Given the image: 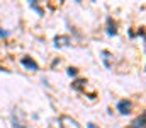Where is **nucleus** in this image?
I'll list each match as a JSON object with an SVG mask.
<instances>
[{"label":"nucleus","instance_id":"f257e3e1","mask_svg":"<svg viewBox=\"0 0 146 128\" xmlns=\"http://www.w3.org/2000/svg\"><path fill=\"white\" fill-rule=\"evenodd\" d=\"M117 109H119V113H122V115H129V113H131V109H133V103H131V101L122 99V101H119V103H117Z\"/></svg>","mask_w":146,"mask_h":128},{"label":"nucleus","instance_id":"f03ea898","mask_svg":"<svg viewBox=\"0 0 146 128\" xmlns=\"http://www.w3.org/2000/svg\"><path fill=\"white\" fill-rule=\"evenodd\" d=\"M22 65H24V67H27V68H31V70H37V63L34 62V60L22 58Z\"/></svg>","mask_w":146,"mask_h":128},{"label":"nucleus","instance_id":"7ed1b4c3","mask_svg":"<svg viewBox=\"0 0 146 128\" xmlns=\"http://www.w3.org/2000/svg\"><path fill=\"white\" fill-rule=\"evenodd\" d=\"M12 128H26V127H24L21 121H17V118L12 115Z\"/></svg>","mask_w":146,"mask_h":128},{"label":"nucleus","instance_id":"20e7f679","mask_svg":"<svg viewBox=\"0 0 146 128\" xmlns=\"http://www.w3.org/2000/svg\"><path fill=\"white\" fill-rule=\"evenodd\" d=\"M143 123H145V115H141V118H138V120L134 121V127L133 128H141L143 127Z\"/></svg>","mask_w":146,"mask_h":128},{"label":"nucleus","instance_id":"39448f33","mask_svg":"<svg viewBox=\"0 0 146 128\" xmlns=\"http://www.w3.org/2000/svg\"><path fill=\"white\" fill-rule=\"evenodd\" d=\"M75 74H76L75 68H68V75H75Z\"/></svg>","mask_w":146,"mask_h":128},{"label":"nucleus","instance_id":"423d86ee","mask_svg":"<svg viewBox=\"0 0 146 128\" xmlns=\"http://www.w3.org/2000/svg\"><path fill=\"white\" fill-rule=\"evenodd\" d=\"M7 34H9L7 31H3V29H0V38H3V36H7Z\"/></svg>","mask_w":146,"mask_h":128},{"label":"nucleus","instance_id":"0eeeda50","mask_svg":"<svg viewBox=\"0 0 146 128\" xmlns=\"http://www.w3.org/2000/svg\"><path fill=\"white\" fill-rule=\"evenodd\" d=\"M87 127H88V128H97V127H95V125H94V123H88Z\"/></svg>","mask_w":146,"mask_h":128}]
</instances>
